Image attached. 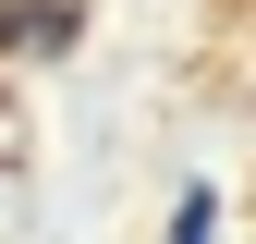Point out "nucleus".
Instances as JSON below:
<instances>
[{"mask_svg":"<svg viewBox=\"0 0 256 244\" xmlns=\"http://www.w3.org/2000/svg\"><path fill=\"white\" fill-rule=\"evenodd\" d=\"M86 12L74 0H0V49H74Z\"/></svg>","mask_w":256,"mask_h":244,"instance_id":"f257e3e1","label":"nucleus"},{"mask_svg":"<svg viewBox=\"0 0 256 244\" xmlns=\"http://www.w3.org/2000/svg\"><path fill=\"white\" fill-rule=\"evenodd\" d=\"M208 220H220V196H208V183H183V208H171V244H208Z\"/></svg>","mask_w":256,"mask_h":244,"instance_id":"f03ea898","label":"nucleus"}]
</instances>
